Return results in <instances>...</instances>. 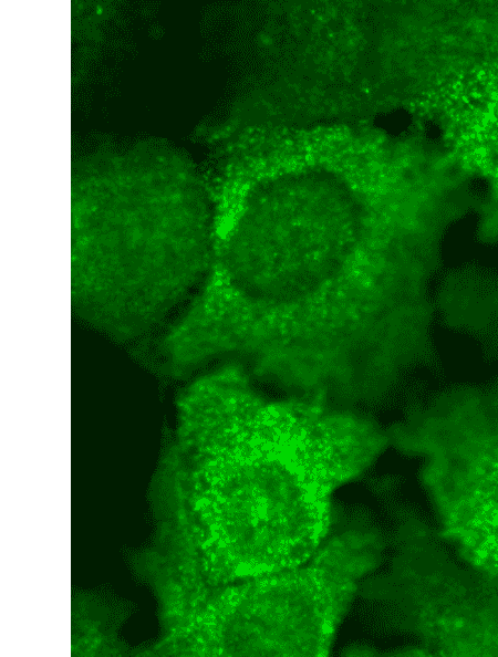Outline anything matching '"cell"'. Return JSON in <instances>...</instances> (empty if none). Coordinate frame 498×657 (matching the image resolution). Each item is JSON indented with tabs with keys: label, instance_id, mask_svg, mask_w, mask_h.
Instances as JSON below:
<instances>
[{
	"label": "cell",
	"instance_id": "obj_1",
	"mask_svg": "<svg viewBox=\"0 0 498 657\" xmlns=\"http://www.w3.org/2000/svg\"><path fill=\"white\" fill-rule=\"evenodd\" d=\"M435 255L419 220L331 174L280 176L247 201L184 317L204 364L355 408L430 351Z\"/></svg>",
	"mask_w": 498,
	"mask_h": 657
},
{
	"label": "cell",
	"instance_id": "obj_2",
	"mask_svg": "<svg viewBox=\"0 0 498 657\" xmlns=\"http://www.w3.org/2000/svg\"><path fill=\"white\" fill-rule=\"evenodd\" d=\"M365 445L351 410L256 382L220 405L196 447L226 470L216 497L232 515L243 571L281 572L310 555L325 529L332 477L359 463Z\"/></svg>",
	"mask_w": 498,
	"mask_h": 657
}]
</instances>
